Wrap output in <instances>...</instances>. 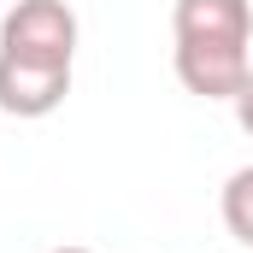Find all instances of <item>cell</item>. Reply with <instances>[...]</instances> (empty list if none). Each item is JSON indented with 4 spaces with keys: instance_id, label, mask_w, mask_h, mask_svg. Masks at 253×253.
<instances>
[{
    "instance_id": "obj_1",
    "label": "cell",
    "mask_w": 253,
    "mask_h": 253,
    "mask_svg": "<svg viewBox=\"0 0 253 253\" xmlns=\"http://www.w3.org/2000/svg\"><path fill=\"white\" fill-rule=\"evenodd\" d=\"M171 65L177 83L200 100H236L248 83L253 47V6L248 0H177L171 6Z\"/></svg>"
},
{
    "instance_id": "obj_2",
    "label": "cell",
    "mask_w": 253,
    "mask_h": 253,
    "mask_svg": "<svg viewBox=\"0 0 253 253\" xmlns=\"http://www.w3.org/2000/svg\"><path fill=\"white\" fill-rule=\"evenodd\" d=\"M0 53L24 65H65L77 59V12L65 0H12L0 18Z\"/></svg>"
},
{
    "instance_id": "obj_3",
    "label": "cell",
    "mask_w": 253,
    "mask_h": 253,
    "mask_svg": "<svg viewBox=\"0 0 253 253\" xmlns=\"http://www.w3.org/2000/svg\"><path fill=\"white\" fill-rule=\"evenodd\" d=\"M65 94H71L65 65H24L0 53V112L6 118H47L65 106Z\"/></svg>"
},
{
    "instance_id": "obj_4",
    "label": "cell",
    "mask_w": 253,
    "mask_h": 253,
    "mask_svg": "<svg viewBox=\"0 0 253 253\" xmlns=\"http://www.w3.org/2000/svg\"><path fill=\"white\" fill-rule=\"evenodd\" d=\"M218 212H224V230L253 253V165L230 171V183H224V194H218Z\"/></svg>"
},
{
    "instance_id": "obj_5",
    "label": "cell",
    "mask_w": 253,
    "mask_h": 253,
    "mask_svg": "<svg viewBox=\"0 0 253 253\" xmlns=\"http://www.w3.org/2000/svg\"><path fill=\"white\" fill-rule=\"evenodd\" d=\"M230 106H236V124L253 135V71H248V83L236 88V100H230Z\"/></svg>"
},
{
    "instance_id": "obj_6",
    "label": "cell",
    "mask_w": 253,
    "mask_h": 253,
    "mask_svg": "<svg viewBox=\"0 0 253 253\" xmlns=\"http://www.w3.org/2000/svg\"><path fill=\"white\" fill-rule=\"evenodd\" d=\"M53 253H88V248H53Z\"/></svg>"
}]
</instances>
